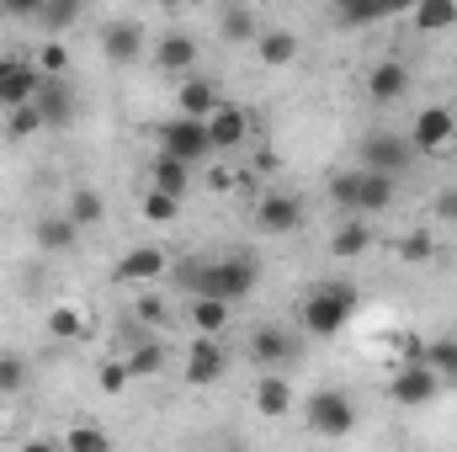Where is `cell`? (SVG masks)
<instances>
[{
    "mask_svg": "<svg viewBox=\"0 0 457 452\" xmlns=\"http://www.w3.org/2000/svg\"><path fill=\"white\" fill-rule=\"evenodd\" d=\"M181 282H187V293H208V298H228V304H239V298H250V293H255L261 266H255L250 255L192 261V266H181Z\"/></svg>",
    "mask_w": 457,
    "mask_h": 452,
    "instance_id": "obj_1",
    "label": "cell"
},
{
    "mask_svg": "<svg viewBox=\"0 0 457 452\" xmlns=\"http://www.w3.org/2000/svg\"><path fill=\"white\" fill-rule=\"evenodd\" d=\"M32 239H37V250H75V245H80V224H75L70 213H64V219H37Z\"/></svg>",
    "mask_w": 457,
    "mask_h": 452,
    "instance_id": "obj_24",
    "label": "cell"
},
{
    "mask_svg": "<svg viewBox=\"0 0 457 452\" xmlns=\"http://www.w3.org/2000/svg\"><path fill=\"white\" fill-rule=\"evenodd\" d=\"M453 133H457V117L453 107H420L415 113V122H410V144H415V155H442L447 144H453Z\"/></svg>",
    "mask_w": 457,
    "mask_h": 452,
    "instance_id": "obj_7",
    "label": "cell"
},
{
    "mask_svg": "<svg viewBox=\"0 0 457 452\" xmlns=\"http://www.w3.org/2000/svg\"><path fill=\"white\" fill-rule=\"evenodd\" d=\"M399 255H404V261H431V255H436V239H431L426 229H410V234L399 239Z\"/></svg>",
    "mask_w": 457,
    "mask_h": 452,
    "instance_id": "obj_37",
    "label": "cell"
},
{
    "mask_svg": "<svg viewBox=\"0 0 457 452\" xmlns=\"http://www.w3.org/2000/svg\"><path fill=\"white\" fill-rule=\"evenodd\" d=\"M43 5L48 0H0V11H11V16H43Z\"/></svg>",
    "mask_w": 457,
    "mask_h": 452,
    "instance_id": "obj_41",
    "label": "cell"
},
{
    "mask_svg": "<svg viewBox=\"0 0 457 452\" xmlns=\"http://www.w3.org/2000/svg\"><path fill=\"white\" fill-rule=\"evenodd\" d=\"M436 219H457V192H442L436 197Z\"/></svg>",
    "mask_w": 457,
    "mask_h": 452,
    "instance_id": "obj_43",
    "label": "cell"
},
{
    "mask_svg": "<svg viewBox=\"0 0 457 452\" xmlns=\"http://www.w3.org/2000/svg\"><path fill=\"white\" fill-rule=\"evenodd\" d=\"M303 421H309V431H314V437L341 442V437L356 431V405H351V394H341V389H320V394H309Z\"/></svg>",
    "mask_w": 457,
    "mask_h": 452,
    "instance_id": "obj_4",
    "label": "cell"
},
{
    "mask_svg": "<svg viewBox=\"0 0 457 452\" xmlns=\"http://www.w3.org/2000/svg\"><path fill=\"white\" fill-rule=\"evenodd\" d=\"M160 277H165V255H160L154 245L128 250L112 266V282H122V288H144V282H160Z\"/></svg>",
    "mask_w": 457,
    "mask_h": 452,
    "instance_id": "obj_11",
    "label": "cell"
},
{
    "mask_svg": "<svg viewBox=\"0 0 457 452\" xmlns=\"http://www.w3.org/2000/svg\"><path fill=\"white\" fill-rule=\"evenodd\" d=\"M149 187H165V192H176V197H187V192H192V165H187V160H176V155H154V171H149Z\"/></svg>",
    "mask_w": 457,
    "mask_h": 452,
    "instance_id": "obj_23",
    "label": "cell"
},
{
    "mask_svg": "<svg viewBox=\"0 0 457 452\" xmlns=\"http://www.w3.org/2000/svg\"><path fill=\"white\" fill-rule=\"evenodd\" d=\"M59 448H64V452H107V448H112V437H107L102 426H75V431H64V437H59Z\"/></svg>",
    "mask_w": 457,
    "mask_h": 452,
    "instance_id": "obj_32",
    "label": "cell"
},
{
    "mask_svg": "<svg viewBox=\"0 0 457 452\" xmlns=\"http://www.w3.org/2000/svg\"><path fill=\"white\" fill-rule=\"evenodd\" d=\"M0 70H5V59H0Z\"/></svg>",
    "mask_w": 457,
    "mask_h": 452,
    "instance_id": "obj_45",
    "label": "cell"
},
{
    "mask_svg": "<svg viewBox=\"0 0 457 452\" xmlns=\"http://www.w3.org/2000/svg\"><path fill=\"white\" fill-rule=\"evenodd\" d=\"M37 70H43V75H64V70H70V48H64L59 38L43 43V48H37Z\"/></svg>",
    "mask_w": 457,
    "mask_h": 452,
    "instance_id": "obj_39",
    "label": "cell"
},
{
    "mask_svg": "<svg viewBox=\"0 0 457 452\" xmlns=\"http://www.w3.org/2000/svg\"><path fill=\"white\" fill-rule=\"evenodd\" d=\"M208 138H213L219 155H234V149L250 138V113L234 107V102H219V107L208 113Z\"/></svg>",
    "mask_w": 457,
    "mask_h": 452,
    "instance_id": "obj_9",
    "label": "cell"
},
{
    "mask_svg": "<svg viewBox=\"0 0 457 452\" xmlns=\"http://www.w3.org/2000/svg\"><path fill=\"white\" fill-rule=\"evenodd\" d=\"M356 197H361V165H356V171H341V176L330 181V203H336V208L356 213Z\"/></svg>",
    "mask_w": 457,
    "mask_h": 452,
    "instance_id": "obj_35",
    "label": "cell"
},
{
    "mask_svg": "<svg viewBox=\"0 0 457 452\" xmlns=\"http://www.w3.org/2000/svg\"><path fill=\"white\" fill-rule=\"evenodd\" d=\"M181 203H187V197H176V192H165V187H144V197H138L144 224H176V219H181Z\"/></svg>",
    "mask_w": 457,
    "mask_h": 452,
    "instance_id": "obj_26",
    "label": "cell"
},
{
    "mask_svg": "<svg viewBox=\"0 0 457 452\" xmlns=\"http://www.w3.org/2000/svg\"><path fill=\"white\" fill-rule=\"evenodd\" d=\"M426 362L442 372V378H457V336H442L426 346Z\"/></svg>",
    "mask_w": 457,
    "mask_h": 452,
    "instance_id": "obj_36",
    "label": "cell"
},
{
    "mask_svg": "<svg viewBox=\"0 0 457 452\" xmlns=\"http://www.w3.org/2000/svg\"><path fill=\"white\" fill-rule=\"evenodd\" d=\"M48 336H59V340L86 336V314H80L75 304H59V309H48Z\"/></svg>",
    "mask_w": 457,
    "mask_h": 452,
    "instance_id": "obj_33",
    "label": "cell"
},
{
    "mask_svg": "<svg viewBox=\"0 0 457 452\" xmlns=\"http://www.w3.org/2000/svg\"><path fill=\"white\" fill-rule=\"evenodd\" d=\"M410 16L420 32H447V27H457V0H415Z\"/></svg>",
    "mask_w": 457,
    "mask_h": 452,
    "instance_id": "obj_27",
    "label": "cell"
},
{
    "mask_svg": "<svg viewBox=\"0 0 457 452\" xmlns=\"http://www.w3.org/2000/svg\"><path fill=\"white\" fill-rule=\"evenodd\" d=\"M70 219L80 229H96L107 219V203H102V192H91V187H80V192H70Z\"/></svg>",
    "mask_w": 457,
    "mask_h": 452,
    "instance_id": "obj_30",
    "label": "cell"
},
{
    "mask_svg": "<svg viewBox=\"0 0 457 452\" xmlns=\"http://www.w3.org/2000/svg\"><path fill=\"white\" fill-rule=\"evenodd\" d=\"M356 155H361L356 165H367V171L404 176V171H410V160H415V144H410V138H399V133H367Z\"/></svg>",
    "mask_w": 457,
    "mask_h": 452,
    "instance_id": "obj_6",
    "label": "cell"
},
{
    "mask_svg": "<svg viewBox=\"0 0 457 452\" xmlns=\"http://www.w3.org/2000/svg\"><path fill=\"white\" fill-rule=\"evenodd\" d=\"M351 314H356V288L325 282V288H314L309 304H303V331L320 336V340H330V336H341L345 325H351Z\"/></svg>",
    "mask_w": 457,
    "mask_h": 452,
    "instance_id": "obj_2",
    "label": "cell"
},
{
    "mask_svg": "<svg viewBox=\"0 0 457 452\" xmlns=\"http://www.w3.org/2000/svg\"><path fill=\"white\" fill-rule=\"evenodd\" d=\"M255 54L266 59V70H287V64L298 59V38H293L287 27H266V32L255 38Z\"/></svg>",
    "mask_w": 457,
    "mask_h": 452,
    "instance_id": "obj_21",
    "label": "cell"
},
{
    "mask_svg": "<svg viewBox=\"0 0 457 452\" xmlns=\"http://www.w3.org/2000/svg\"><path fill=\"white\" fill-rule=\"evenodd\" d=\"M96 383H102V394H122V389L133 383V372H128V362H102Z\"/></svg>",
    "mask_w": 457,
    "mask_h": 452,
    "instance_id": "obj_40",
    "label": "cell"
},
{
    "mask_svg": "<svg viewBox=\"0 0 457 452\" xmlns=\"http://www.w3.org/2000/svg\"><path fill=\"white\" fill-rule=\"evenodd\" d=\"M367 96H372L378 107H388V102H404V96H410V70H404L399 59H383V64H372V70H367Z\"/></svg>",
    "mask_w": 457,
    "mask_h": 452,
    "instance_id": "obj_12",
    "label": "cell"
},
{
    "mask_svg": "<svg viewBox=\"0 0 457 452\" xmlns=\"http://www.w3.org/2000/svg\"><path fill=\"white\" fill-rule=\"evenodd\" d=\"M255 224L266 229V234H293V229L303 224V208H298V197H287V192H266V197L255 203Z\"/></svg>",
    "mask_w": 457,
    "mask_h": 452,
    "instance_id": "obj_13",
    "label": "cell"
},
{
    "mask_svg": "<svg viewBox=\"0 0 457 452\" xmlns=\"http://www.w3.org/2000/svg\"><path fill=\"white\" fill-rule=\"evenodd\" d=\"M21 383H27V362L0 351V394H21Z\"/></svg>",
    "mask_w": 457,
    "mask_h": 452,
    "instance_id": "obj_38",
    "label": "cell"
},
{
    "mask_svg": "<svg viewBox=\"0 0 457 452\" xmlns=\"http://www.w3.org/2000/svg\"><path fill=\"white\" fill-rule=\"evenodd\" d=\"M37 128H48L43 122V113L27 102V107H5V138H32Z\"/></svg>",
    "mask_w": 457,
    "mask_h": 452,
    "instance_id": "obj_34",
    "label": "cell"
},
{
    "mask_svg": "<svg viewBox=\"0 0 457 452\" xmlns=\"http://www.w3.org/2000/svg\"><path fill=\"white\" fill-rule=\"evenodd\" d=\"M43 70L37 64H16V59H5V70H0V107H27L37 91H43Z\"/></svg>",
    "mask_w": 457,
    "mask_h": 452,
    "instance_id": "obj_10",
    "label": "cell"
},
{
    "mask_svg": "<svg viewBox=\"0 0 457 452\" xmlns=\"http://www.w3.org/2000/svg\"><path fill=\"white\" fill-rule=\"evenodd\" d=\"M228 367V351L219 346V336H197L187 346V383H197V389H208V383H219Z\"/></svg>",
    "mask_w": 457,
    "mask_h": 452,
    "instance_id": "obj_8",
    "label": "cell"
},
{
    "mask_svg": "<svg viewBox=\"0 0 457 452\" xmlns=\"http://www.w3.org/2000/svg\"><path fill=\"white\" fill-rule=\"evenodd\" d=\"M372 245V229L361 224V219H345L341 229H336V239H330V255H341V261H351V255H361Z\"/></svg>",
    "mask_w": 457,
    "mask_h": 452,
    "instance_id": "obj_29",
    "label": "cell"
},
{
    "mask_svg": "<svg viewBox=\"0 0 457 452\" xmlns=\"http://www.w3.org/2000/svg\"><path fill=\"white\" fill-rule=\"evenodd\" d=\"M128 372H133V378H154V372H165V346H160V340H138V346L128 351Z\"/></svg>",
    "mask_w": 457,
    "mask_h": 452,
    "instance_id": "obj_31",
    "label": "cell"
},
{
    "mask_svg": "<svg viewBox=\"0 0 457 452\" xmlns=\"http://www.w3.org/2000/svg\"><path fill=\"white\" fill-rule=\"evenodd\" d=\"M415 0H336V16L341 27H372V21H388V16H404Z\"/></svg>",
    "mask_w": 457,
    "mask_h": 452,
    "instance_id": "obj_15",
    "label": "cell"
},
{
    "mask_svg": "<svg viewBox=\"0 0 457 452\" xmlns=\"http://www.w3.org/2000/svg\"><path fill=\"white\" fill-rule=\"evenodd\" d=\"M394 187H399V176H388V171H367V165H361V197H356V213H383V208L394 203Z\"/></svg>",
    "mask_w": 457,
    "mask_h": 452,
    "instance_id": "obj_22",
    "label": "cell"
},
{
    "mask_svg": "<svg viewBox=\"0 0 457 452\" xmlns=\"http://www.w3.org/2000/svg\"><path fill=\"white\" fill-rule=\"evenodd\" d=\"M250 356H255L261 367H287V362L298 356V340L287 336L282 325H261V331L250 336Z\"/></svg>",
    "mask_w": 457,
    "mask_h": 452,
    "instance_id": "obj_17",
    "label": "cell"
},
{
    "mask_svg": "<svg viewBox=\"0 0 457 452\" xmlns=\"http://www.w3.org/2000/svg\"><path fill=\"white\" fill-rule=\"evenodd\" d=\"M160 155H176V160H187V165L213 160L219 149H213V138H208V117L176 113L170 122H160Z\"/></svg>",
    "mask_w": 457,
    "mask_h": 452,
    "instance_id": "obj_3",
    "label": "cell"
},
{
    "mask_svg": "<svg viewBox=\"0 0 457 452\" xmlns=\"http://www.w3.org/2000/svg\"><path fill=\"white\" fill-rule=\"evenodd\" d=\"M192 64H197V38H192V32H165V38L154 43V70H165V75H192Z\"/></svg>",
    "mask_w": 457,
    "mask_h": 452,
    "instance_id": "obj_16",
    "label": "cell"
},
{
    "mask_svg": "<svg viewBox=\"0 0 457 452\" xmlns=\"http://www.w3.org/2000/svg\"><path fill=\"white\" fill-rule=\"evenodd\" d=\"M388 394H394V405H404V410H420V405H431V399L442 394V372H436L426 356H420V362H399V372H394Z\"/></svg>",
    "mask_w": 457,
    "mask_h": 452,
    "instance_id": "obj_5",
    "label": "cell"
},
{
    "mask_svg": "<svg viewBox=\"0 0 457 452\" xmlns=\"http://www.w3.org/2000/svg\"><path fill=\"white\" fill-rule=\"evenodd\" d=\"M154 5H165V11H176V5H187V0H154Z\"/></svg>",
    "mask_w": 457,
    "mask_h": 452,
    "instance_id": "obj_44",
    "label": "cell"
},
{
    "mask_svg": "<svg viewBox=\"0 0 457 452\" xmlns=\"http://www.w3.org/2000/svg\"><path fill=\"white\" fill-rule=\"evenodd\" d=\"M228 298H208V293H192V309H187V325L197 336H224L228 331Z\"/></svg>",
    "mask_w": 457,
    "mask_h": 452,
    "instance_id": "obj_18",
    "label": "cell"
},
{
    "mask_svg": "<svg viewBox=\"0 0 457 452\" xmlns=\"http://www.w3.org/2000/svg\"><path fill=\"white\" fill-rule=\"evenodd\" d=\"M102 54L112 64H138L144 59V27L138 21H107L102 27Z\"/></svg>",
    "mask_w": 457,
    "mask_h": 452,
    "instance_id": "obj_14",
    "label": "cell"
},
{
    "mask_svg": "<svg viewBox=\"0 0 457 452\" xmlns=\"http://www.w3.org/2000/svg\"><path fill=\"white\" fill-rule=\"evenodd\" d=\"M213 107H219V86H213V80H203V75H187V80H181V91H176V113L208 117Z\"/></svg>",
    "mask_w": 457,
    "mask_h": 452,
    "instance_id": "obj_20",
    "label": "cell"
},
{
    "mask_svg": "<svg viewBox=\"0 0 457 452\" xmlns=\"http://www.w3.org/2000/svg\"><path fill=\"white\" fill-rule=\"evenodd\" d=\"M219 32H224L228 43H255L261 38V27H255V11L250 5H224V16H219Z\"/></svg>",
    "mask_w": 457,
    "mask_h": 452,
    "instance_id": "obj_28",
    "label": "cell"
},
{
    "mask_svg": "<svg viewBox=\"0 0 457 452\" xmlns=\"http://www.w3.org/2000/svg\"><path fill=\"white\" fill-rule=\"evenodd\" d=\"M138 320H154V325H160V320H165V304H160V298H138Z\"/></svg>",
    "mask_w": 457,
    "mask_h": 452,
    "instance_id": "obj_42",
    "label": "cell"
},
{
    "mask_svg": "<svg viewBox=\"0 0 457 452\" xmlns=\"http://www.w3.org/2000/svg\"><path fill=\"white\" fill-rule=\"evenodd\" d=\"M255 410L261 415H271V421H282L287 410H293V383L282 378V372H261V383H255Z\"/></svg>",
    "mask_w": 457,
    "mask_h": 452,
    "instance_id": "obj_19",
    "label": "cell"
},
{
    "mask_svg": "<svg viewBox=\"0 0 457 452\" xmlns=\"http://www.w3.org/2000/svg\"><path fill=\"white\" fill-rule=\"evenodd\" d=\"M32 107L43 113V122H70V107H75V102H70V91H64V75H48L43 91L32 96Z\"/></svg>",
    "mask_w": 457,
    "mask_h": 452,
    "instance_id": "obj_25",
    "label": "cell"
}]
</instances>
